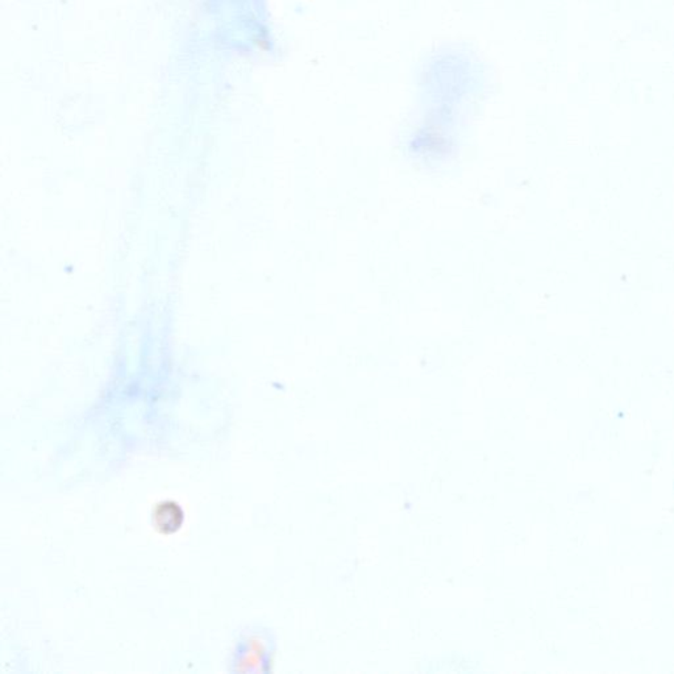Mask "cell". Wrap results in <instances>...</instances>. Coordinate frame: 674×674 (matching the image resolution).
I'll list each match as a JSON object with an SVG mask.
<instances>
[{
	"mask_svg": "<svg viewBox=\"0 0 674 674\" xmlns=\"http://www.w3.org/2000/svg\"><path fill=\"white\" fill-rule=\"evenodd\" d=\"M153 519L154 526L160 532L173 534L182 526L183 512L179 504L174 502H163L156 507Z\"/></svg>",
	"mask_w": 674,
	"mask_h": 674,
	"instance_id": "obj_1",
	"label": "cell"
}]
</instances>
